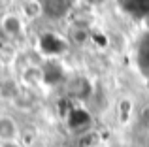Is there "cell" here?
I'll use <instances>...</instances> for the list:
<instances>
[{
  "mask_svg": "<svg viewBox=\"0 0 149 147\" xmlns=\"http://www.w3.org/2000/svg\"><path fill=\"white\" fill-rule=\"evenodd\" d=\"M42 6V13L49 19H62L72 11L74 0H38Z\"/></svg>",
  "mask_w": 149,
  "mask_h": 147,
  "instance_id": "obj_1",
  "label": "cell"
},
{
  "mask_svg": "<svg viewBox=\"0 0 149 147\" xmlns=\"http://www.w3.org/2000/svg\"><path fill=\"white\" fill-rule=\"evenodd\" d=\"M66 92H68L70 98H76V100H87L93 92V85L87 77L83 76H77L72 77L66 85Z\"/></svg>",
  "mask_w": 149,
  "mask_h": 147,
  "instance_id": "obj_2",
  "label": "cell"
},
{
  "mask_svg": "<svg viewBox=\"0 0 149 147\" xmlns=\"http://www.w3.org/2000/svg\"><path fill=\"white\" fill-rule=\"evenodd\" d=\"M68 125L74 132L85 134L89 132V126H91V115L81 107H72L68 113Z\"/></svg>",
  "mask_w": 149,
  "mask_h": 147,
  "instance_id": "obj_3",
  "label": "cell"
},
{
  "mask_svg": "<svg viewBox=\"0 0 149 147\" xmlns=\"http://www.w3.org/2000/svg\"><path fill=\"white\" fill-rule=\"evenodd\" d=\"M0 26H2V32L6 34L8 38H19L23 34V19L19 17V15H15V13L2 15Z\"/></svg>",
  "mask_w": 149,
  "mask_h": 147,
  "instance_id": "obj_4",
  "label": "cell"
},
{
  "mask_svg": "<svg viewBox=\"0 0 149 147\" xmlns=\"http://www.w3.org/2000/svg\"><path fill=\"white\" fill-rule=\"evenodd\" d=\"M21 81L29 89H34L38 85H42L44 83V70H42V66H38V64H26L21 70Z\"/></svg>",
  "mask_w": 149,
  "mask_h": 147,
  "instance_id": "obj_5",
  "label": "cell"
},
{
  "mask_svg": "<svg viewBox=\"0 0 149 147\" xmlns=\"http://www.w3.org/2000/svg\"><path fill=\"white\" fill-rule=\"evenodd\" d=\"M19 136V126L15 123L13 117L2 115L0 117V144L4 141H15V138Z\"/></svg>",
  "mask_w": 149,
  "mask_h": 147,
  "instance_id": "obj_6",
  "label": "cell"
},
{
  "mask_svg": "<svg viewBox=\"0 0 149 147\" xmlns=\"http://www.w3.org/2000/svg\"><path fill=\"white\" fill-rule=\"evenodd\" d=\"M121 8L134 17L146 19L149 15V0H121Z\"/></svg>",
  "mask_w": 149,
  "mask_h": 147,
  "instance_id": "obj_7",
  "label": "cell"
},
{
  "mask_svg": "<svg viewBox=\"0 0 149 147\" xmlns=\"http://www.w3.org/2000/svg\"><path fill=\"white\" fill-rule=\"evenodd\" d=\"M19 91H21V85H19L17 79H13V77H4V79L0 81V98L13 102V98L17 96Z\"/></svg>",
  "mask_w": 149,
  "mask_h": 147,
  "instance_id": "obj_8",
  "label": "cell"
},
{
  "mask_svg": "<svg viewBox=\"0 0 149 147\" xmlns=\"http://www.w3.org/2000/svg\"><path fill=\"white\" fill-rule=\"evenodd\" d=\"M34 102H36V96H34V92L29 87H21V91L13 98L15 107H19V110H30L34 106Z\"/></svg>",
  "mask_w": 149,
  "mask_h": 147,
  "instance_id": "obj_9",
  "label": "cell"
},
{
  "mask_svg": "<svg viewBox=\"0 0 149 147\" xmlns=\"http://www.w3.org/2000/svg\"><path fill=\"white\" fill-rule=\"evenodd\" d=\"M138 66L146 76H149V34L142 40L138 49Z\"/></svg>",
  "mask_w": 149,
  "mask_h": 147,
  "instance_id": "obj_10",
  "label": "cell"
},
{
  "mask_svg": "<svg viewBox=\"0 0 149 147\" xmlns=\"http://www.w3.org/2000/svg\"><path fill=\"white\" fill-rule=\"evenodd\" d=\"M42 70H44V83H57V81L62 77L61 66H58V64H55V62L45 64Z\"/></svg>",
  "mask_w": 149,
  "mask_h": 147,
  "instance_id": "obj_11",
  "label": "cell"
},
{
  "mask_svg": "<svg viewBox=\"0 0 149 147\" xmlns=\"http://www.w3.org/2000/svg\"><path fill=\"white\" fill-rule=\"evenodd\" d=\"M70 40H72L74 44H77V45L85 44V42L89 40V30H87V26H77V25H74V28L70 30Z\"/></svg>",
  "mask_w": 149,
  "mask_h": 147,
  "instance_id": "obj_12",
  "label": "cell"
},
{
  "mask_svg": "<svg viewBox=\"0 0 149 147\" xmlns=\"http://www.w3.org/2000/svg\"><path fill=\"white\" fill-rule=\"evenodd\" d=\"M23 13L29 19H36L38 15H42V6L38 0H29V2L23 4Z\"/></svg>",
  "mask_w": 149,
  "mask_h": 147,
  "instance_id": "obj_13",
  "label": "cell"
},
{
  "mask_svg": "<svg viewBox=\"0 0 149 147\" xmlns=\"http://www.w3.org/2000/svg\"><path fill=\"white\" fill-rule=\"evenodd\" d=\"M79 145L81 147H96L98 145V134L96 132H85L79 136Z\"/></svg>",
  "mask_w": 149,
  "mask_h": 147,
  "instance_id": "obj_14",
  "label": "cell"
},
{
  "mask_svg": "<svg viewBox=\"0 0 149 147\" xmlns=\"http://www.w3.org/2000/svg\"><path fill=\"white\" fill-rule=\"evenodd\" d=\"M140 123H142L146 128H149V104L143 106L142 111H140Z\"/></svg>",
  "mask_w": 149,
  "mask_h": 147,
  "instance_id": "obj_15",
  "label": "cell"
},
{
  "mask_svg": "<svg viewBox=\"0 0 149 147\" xmlns=\"http://www.w3.org/2000/svg\"><path fill=\"white\" fill-rule=\"evenodd\" d=\"M11 2H13V0H0V13L2 15L8 13V10L11 8Z\"/></svg>",
  "mask_w": 149,
  "mask_h": 147,
  "instance_id": "obj_16",
  "label": "cell"
},
{
  "mask_svg": "<svg viewBox=\"0 0 149 147\" xmlns=\"http://www.w3.org/2000/svg\"><path fill=\"white\" fill-rule=\"evenodd\" d=\"M0 147H21V145L17 141H4V144H0Z\"/></svg>",
  "mask_w": 149,
  "mask_h": 147,
  "instance_id": "obj_17",
  "label": "cell"
},
{
  "mask_svg": "<svg viewBox=\"0 0 149 147\" xmlns=\"http://www.w3.org/2000/svg\"><path fill=\"white\" fill-rule=\"evenodd\" d=\"M0 66H2V62H0Z\"/></svg>",
  "mask_w": 149,
  "mask_h": 147,
  "instance_id": "obj_18",
  "label": "cell"
}]
</instances>
